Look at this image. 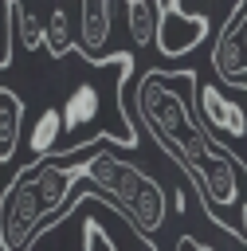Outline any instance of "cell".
<instances>
[{
  "mask_svg": "<svg viewBox=\"0 0 247 251\" xmlns=\"http://www.w3.org/2000/svg\"><path fill=\"white\" fill-rule=\"evenodd\" d=\"M59 145H63V114H59V106H47L35 118V126L27 129V149H31V157H51V153H59Z\"/></svg>",
  "mask_w": 247,
  "mask_h": 251,
  "instance_id": "ba28073f",
  "label": "cell"
},
{
  "mask_svg": "<svg viewBox=\"0 0 247 251\" xmlns=\"http://www.w3.org/2000/svg\"><path fill=\"white\" fill-rule=\"evenodd\" d=\"M12 63V0H0V67Z\"/></svg>",
  "mask_w": 247,
  "mask_h": 251,
  "instance_id": "7c38bea8",
  "label": "cell"
},
{
  "mask_svg": "<svg viewBox=\"0 0 247 251\" xmlns=\"http://www.w3.org/2000/svg\"><path fill=\"white\" fill-rule=\"evenodd\" d=\"M12 31L20 35V47L24 51H39L43 47V24L31 16V8L24 4V0H12Z\"/></svg>",
  "mask_w": 247,
  "mask_h": 251,
  "instance_id": "8fae6325",
  "label": "cell"
},
{
  "mask_svg": "<svg viewBox=\"0 0 247 251\" xmlns=\"http://www.w3.org/2000/svg\"><path fill=\"white\" fill-rule=\"evenodd\" d=\"M110 35V0H82V16H78V51L98 67L102 63V47Z\"/></svg>",
  "mask_w": 247,
  "mask_h": 251,
  "instance_id": "8992f818",
  "label": "cell"
},
{
  "mask_svg": "<svg viewBox=\"0 0 247 251\" xmlns=\"http://www.w3.org/2000/svg\"><path fill=\"white\" fill-rule=\"evenodd\" d=\"M43 47L51 51V59H67L74 51V31H71V20H67V8L55 4L47 12V24H43Z\"/></svg>",
  "mask_w": 247,
  "mask_h": 251,
  "instance_id": "9c48e42d",
  "label": "cell"
},
{
  "mask_svg": "<svg viewBox=\"0 0 247 251\" xmlns=\"http://www.w3.org/2000/svg\"><path fill=\"white\" fill-rule=\"evenodd\" d=\"M106 145H118L114 137H102L82 169L86 180L98 184V196L110 200L141 235H153L161 224H165V188L145 173V169H133L125 161H118Z\"/></svg>",
  "mask_w": 247,
  "mask_h": 251,
  "instance_id": "3957f363",
  "label": "cell"
},
{
  "mask_svg": "<svg viewBox=\"0 0 247 251\" xmlns=\"http://www.w3.org/2000/svg\"><path fill=\"white\" fill-rule=\"evenodd\" d=\"M86 251H118V247H114V239L106 235V227H102L98 220H90V224H86Z\"/></svg>",
  "mask_w": 247,
  "mask_h": 251,
  "instance_id": "4fadbf2b",
  "label": "cell"
},
{
  "mask_svg": "<svg viewBox=\"0 0 247 251\" xmlns=\"http://www.w3.org/2000/svg\"><path fill=\"white\" fill-rule=\"evenodd\" d=\"M196 114H200V122L212 137L216 133H223L231 141L247 137V110L212 82H196Z\"/></svg>",
  "mask_w": 247,
  "mask_h": 251,
  "instance_id": "5b68a950",
  "label": "cell"
},
{
  "mask_svg": "<svg viewBox=\"0 0 247 251\" xmlns=\"http://www.w3.org/2000/svg\"><path fill=\"white\" fill-rule=\"evenodd\" d=\"M122 4H129V0H122Z\"/></svg>",
  "mask_w": 247,
  "mask_h": 251,
  "instance_id": "2e32d148",
  "label": "cell"
},
{
  "mask_svg": "<svg viewBox=\"0 0 247 251\" xmlns=\"http://www.w3.org/2000/svg\"><path fill=\"white\" fill-rule=\"evenodd\" d=\"M192 94H196L192 71H149L137 86L133 106L145 129L157 137V145L184 169L204 212L223 231H231L227 208H235L247 196V169L231 149H223L204 129L200 114L192 110Z\"/></svg>",
  "mask_w": 247,
  "mask_h": 251,
  "instance_id": "6da1fadb",
  "label": "cell"
},
{
  "mask_svg": "<svg viewBox=\"0 0 247 251\" xmlns=\"http://www.w3.org/2000/svg\"><path fill=\"white\" fill-rule=\"evenodd\" d=\"M176 251H212V247H204V243L192 239V235H180V239H176Z\"/></svg>",
  "mask_w": 247,
  "mask_h": 251,
  "instance_id": "9a60e30c",
  "label": "cell"
},
{
  "mask_svg": "<svg viewBox=\"0 0 247 251\" xmlns=\"http://www.w3.org/2000/svg\"><path fill=\"white\" fill-rule=\"evenodd\" d=\"M153 12H157V31H153V43L161 55H184L192 47L204 43L208 35V20L200 12H184L180 0H149Z\"/></svg>",
  "mask_w": 247,
  "mask_h": 251,
  "instance_id": "277c9868",
  "label": "cell"
},
{
  "mask_svg": "<svg viewBox=\"0 0 247 251\" xmlns=\"http://www.w3.org/2000/svg\"><path fill=\"white\" fill-rule=\"evenodd\" d=\"M125 24H129V43L133 47H149L153 43V31H157V12L149 0H129L125 4Z\"/></svg>",
  "mask_w": 247,
  "mask_h": 251,
  "instance_id": "30bf717a",
  "label": "cell"
},
{
  "mask_svg": "<svg viewBox=\"0 0 247 251\" xmlns=\"http://www.w3.org/2000/svg\"><path fill=\"white\" fill-rule=\"evenodd\" d=\"M20 137H24V102L16 90L0 86V165L16 157Z\"/></svg>",
  "mask_w": 247,
  "mask_h": 251,
  "instance_id": "52a82bcc",
  "label": "cell"
},
{
  "mask_svg": "<svg viewBox=\"0 0 247 251\" xmlns=\"http://www.w3.org/2000/svg\"><path fill=\"white\" fill-rule=\"evenodd\" d=\"M235 208H239V220H231V235H239V239L247 243V196H243Z\"/></svg>",
  "mask_w": 247,
  "mask_h": 251,
  "instance_id": "5bb4252c",
  "label": "cell"
},
{
  "mask_svg": "<svg viewBox=\"0 0 247 251\" xmlns=\"http://www.w3.org/2000/svg\"><path fill=\"white\" fill-rule=\"evenodd\" d=\"M102 137H110V133L71 141L67 149L39 157V161L24 165L20 173H12V180L0 196V251H31V243L67 216L71 188L82 180V169Z\"/></svg>",
  "mask_w": 247,
  "mask_h": 251,
  "instance_id": "7a4b0ae2",
  "label": "cell"
}]
</instances>
